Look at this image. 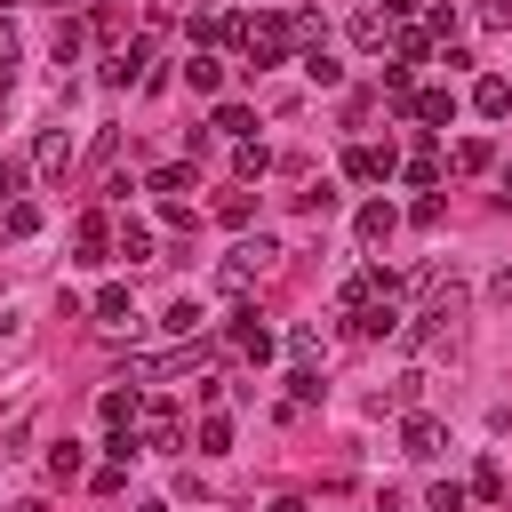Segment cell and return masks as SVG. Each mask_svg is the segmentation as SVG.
<instances>
[{"mask_svg":"<svg viewBox=\"0 0 512 512\" xmlns=\"http://www.w3.org/2000/svg\"><path fill=\"white\" fill-rule=\"evenodd\" d=\"M272 256H280V248H272V240H240V248H232V256H224V288H248V280H256V272H264V264H272Z\"/></svg>","mask_w":512,"mask_h":512,"instance_id":"cell-1","label":"cell"},{"mask_svg":"<svg viewBox=\"0 0 512 512\" xmlns=\"http://www.w3.org/2000/svg\"><path fill=\"white\" fill-rule=\"evenodd\" d=\"M440 440H448V432H440V416L408 408V424H400V448H408V456H440Z\"/></svg>","mask_w":512,"mask_h":512,"instance_id":"cell-2","label":"cell"},{"mask_svg":"<svg viewBox=\"0 0 512 512\" xmlns=\"http://www.w3.org/2000/svg\"><path fill=\"white\" fill-rule=\"evenodd\" d=\"M344 176H352V184H384V176H392V152H376V144H352V152H344Z\"/></svg>","mask_w":512,"mask_h":512,"instance_id":"cell-3","label":"cell"},{"mask_svg":"<svg viewBox=\"0 0 512 512\" xmlns=\"http://www.w3.org/2000/svg\"><path fill=\"white\" fill-rule=\"evenodd\" d=\"M472 112H480V120H504V112H512V80H496V72L472 80Z\"/></svg>","mask_w":512,"mask_h":512,"instance_id":"cell-4","label":"cell"},{"mask_svg":"<svg viewBox=\"0 0 512 512\" xmlns=\"http://www.w3.org/2000/svg\"><path fill=\"white\" fill-rule=\"evenodd\" d=\"M408 112H416L424 128H448V120H456V96H448V88H424V96H408Z\"/></svg>","mask_w":512,"mask_h":512,"instance_id":"cell-5","label":"cell"},{"mask_svg":"<svg viewBox=\"0 0 512 512\" xmlns=\"http://www.w3.org/2000/svg\"><path fill=\"white\" fill-rule=\"evenodd\" d=\"M392 224H400V216H392V200H368V208L352 216V232H360L368 248H376V240H392Z\"/></svg>","mask_w":512,"mask_h":512,"instance_id":"cell-6","label":"cell"},{"mask_svg":"<svg viewBox=\"0 0 512 512\" xmlns=\"http://www.w3.org/2000/svg\"><path fill=\"white\" fill-rule=\"evenodd\" d=\"M392 328H400L392 296H376V304H360V312H352V336H392Z\"/></svg>","mask_w":512,"mask_h":512,"instance_id":"cell-7","label":"cell"},{"mask_svg":"<svg viewBox=\"0 0 512 512\" xmlns=\"http://www.w3.org/2000/svg\"><path fill=\"white\" fill-rule=\"evenodd\" d=\"M96 320H104V328H128V320H136V312H128V288H120V280H112V288H96Z\"/></svg>","mask_w":512,"mask_h":512,"instance_id":"cell-8","label":"cell"},{"mask_svg":"<svg viewBox=\"0 0 512 512\" xmlns=\"http://www.w3.org/2000/svg\"><path fill=\"white\" fill-rule=\"evenodd\" d=\"M184 80H192V96H216V88H224V64H216V56H192Z\"/></svg>","mask_w":512,"mask_h":512,"instance_id":"cell-9","label":"cell"},{"mask_svg":"<svg viewBox=\"0 0 512 512\" xmlns=\"http://www.w3.org/2000/svg\"><path fill=\"white\" fill-rule=\"evenodd\" d=\"M208 128H216V136H240V144H248L256 112H248V104H216V120H208Z\"/></svg>","mask_w":512,"mask_h":512,"instance_id":"cell-10","label":"cell"},{"mask_svg":"<svg viewBox=\"0 0 512 512\" xmlns=\"http://www.w3.org/2000/svg\"><path fill=\"white\" fill-rule=\"evenodd\" d=\"M304 72H312V80H320V88H336V80H344V64H336V56H328V48H304Z\"/></svg>","mask_w":512,"mask_h":512,"instance_id":"cell-11","label":"cell"},{"mask_svg":"<svg viewBox=\"0 0 512 512\" xmlns=\"http://www.w3.org/2000/svg\"><path fill=\"white\" fill-rule=\"evenodd\" d=\"M0 224H8L16 240H32V232H40V208H32V200H8V216H0Z\"/></svg>","mask_w":512,"mask_h":512,"instance_id":"cell-12","label":"cell"},{"mask_svg":"<svg viewBox=\"0 0 512 512\" xmlns=\"http://www.w3.org/2000/svg\"><path fill=\"white\" fill-rule=\"evenodd\" d=\"M96 408H104V424H112V432H120V424H128V416H136V392H120V384H112V392H104V400H96Z\"/></svg>","mask_w":512,"mask_h":512,"instance_id":"cell-13","label":"cell"},{"mask_svg":"<svg viewBox=\"0 0 512 512\" xmlns=\"http://www.w3.org/2000/svg\"><path fill=\"white\" fill-rule=\"evenodd\" d=\"M48 472H56V480H80V440H56V448H48Z\"/></svg>","mask_w":512,"mask_h":512,"instance_id":"cell-14","label":"cell"},{"mask_svg":"<svg viewBox=\"0 0 512 512\" xmlns=\"http://www.w3.org/2000/svg\"><path fill=\"white\" fill-rule=\"evenodd\" d=\"M40 168H72V136H64V128L40 136Z\"/></svg>","mask_w":512,"mask_h":512,"instance_id":"cell-15","label":"cell"},{"mask_svg":"<svg viewBox=\"0 0 512 512\" xmlns=\"http://www.w3.org/2000/svg\"><path fill=\"white\" fill-rule=\"evenodd\" d=\"M232 168H240V176H248V184H256V176H264V168H272V152H264V144H240V152H232Z\"/></svg>","mask_w":512,"mask_h":512,"instance_id":"cell-16","label":"cell"},{"mask_svg":"<svg viewBox=\"0 0 512 512\" xmlns=\"http://www.w3.org/2000/svg\"><path fill=\"white\" fill-rule=\"evenodd\" d=\"M120 256H128V264H152V232L128 224V232H120Z\"/></svg>","mask_w":512,"mask_h":512,"instance_id":"cell-17","label":"cell"},{"mask_svg":"<svg viewBox=\"0 0 512 512\" xmlns=\"http://www.w3.org/2000/svg\"><path fill=\"white\" fill-rule=\"evenodd\" d=\"M200 448L224 456V448H232V424H224V416H200Z\"/></svg>","mask_w":512,"mask_h":512,"instance_id":"cell-18","label":"cell"},{"mask_svg":"<svg viewBox=\"0 0 512 512\" xmlns=\"http://www.w3.org/2000/svg\"><path fill=\"white\" fill-rule=\"evenodd\" d=\"M352 40H360V48H384V16H376V8H368V16H352Z\"/></svg>","mask_w":512,"mask_h":512,"instance_id":"cell-19","label":"cell"},{"mask_svg":"<svg viewBox=\"0 0 512 512\" xmlns=\"http://www.w3.org/2000/svg\"><path fill=\"white\" fill-rule=\"evenodd\" d=\"M424 48H432V32H424V24H400V64H416Z\"/></svg>","mask_w":512,"mask_h":512,"instance_id":"cell-20","label":"cell"},{"mask_svg":"<svg viewBox=\"0 0 512 512\" xmlns=\"http://www.w3.org/2000/svg\"><path fill=\"white\" fill-rule=\"evenodd\" d=\"M80 256H88V264L104 256V216H80Z\"/></svg>","mask_w":512,"mask_h":512,"instance_id":"cell-21","label":"cell"},{"mask_svg":"<svg viewBox=\"0 0 512 512\" xmlns=\"http://www.w3.org/2000/svg\"><path fill=\"white\" fill-rule=\"evenodd\" d=\"M168 328H176V336H192V328H200V304H192V296H176V304H168Z\"/></svg>","mask_w":512,"mask_h":512,"instance_id":"cell-22","label":"cell"},{"mask_svg":"<svg viewBox=\"0 0 512 512\" xmlns=\"http://www.w3.org/2000/svg\"><path fill=\"white\" fill-rule=\"evenodd\" d=\"M472 496H488V504H496V496H504V464H480V472H472Z\"/></svg>","mask_w":512,"mask_h":512,"instance_id":"cell-23","label":"cell"},{"mask_svg":"<svg viewBox=\"0 0 512 512\" xmlns=\"http://www.w3.org/2000/svg\"><path fill=\"white\" fill-rule=\"evenodd\" d=\"M424 504H432V512H464V504H472V496H464V488H456V480H440V488H432V496H424Z\"/></svg>","mask_w":512,"mask_h":512,"instance_id":"cell-24","label":"cell"},{"mask_svg":"<svg viewBox=\"0 0 512 512\" xmlns=\"http://www.w3.org/2000/svg\"><path fill=\"white\" fill-rule=\"evenodd\" d=\"M408 80H416L408 64H384V96H392V104H408Z\"/></svg>","mask_w":512,"mask_h":512,"instance_id":"cell-25","label":"cell"},{"mask_svg":"<svg viewBox=\"0 0 512 512\" xmlns=\"http://www.w3.org/2000/svg\"><path fill=\"white\" fill-rule=\"evenodd\" d=\"M456 168H464V176H472V168H488V144H480V136H464V144H456Z\"/></svg>","mask_w":512,"mask_h":512,"instance_id":"cell-26","label":"cell"},{"mask_svg":"<svg viewBox=\"0 0 512 512\" xmlns=\"http://www.w3.org/2000/svg\"><path fill=\"white\" fill-rule=\"evenodd\" d=\"M400 176H408V184H416V192H432V184H440V168H432V160H424V152H416V160H408V168H400Z\"/></svg>","mask_w":512,"mask_h":512,"instance_id":"cell-27","label":"cell"},{"mask_svg":"<svg viewBox=\"0 0 512 512\" xmlns=\"http://www.w3.org/2000/svg\"><path fill=\"white\" fill-rule=\"evenodd\" d=\"M184 184H192V168H184V160H176V168H152V192H184Z\"/></svg>","mask_w":512,"mask_h":512,"instance_id":"cell-28","label":"cell"},{"mask_svg":"<svg viewBox=\"0 0 512 512\" xmlns=\"http://www.w3.org/2000/svg\"><path fill=\"white\" fill-rule=\"evenodd\" d=\"M24 192V160H0V200H16Z\"/></svg>","mask_w":512,"mask_h":512,"instance_id":"cell-29","label":"cell"},{"mask_svg":"<svg viewBox=\"0 0 512 512\" xmlns=\"http://www.w3.org/2000/svg\"><path fill=\"white\" fill-rule=\"evenodd\" d=\"M488 304H512V264H504V272H488Z\"/></svg>","mask_w":512,"mask_h":512,"instance_id":"cell-30","label":"cell"},{"mask_svg":"<svg viewBox=\"0 0 512 512\" xmlns=\"http://www.w3.org/2000/svg\"><path fill=\"white\" fill-rule=\"evenodd\" d=\"M384 16H416V0H384Z\"/></svg>","mask_w":512,"mask_h":512,"instance_id":"cell-31","label":"cell"},{"mask_svg":"<svg viewBox=\"0 0 512 512\" xmlns=\"http://www.w3.org/2000/svg\"><path fill=\"white\" fill-rule=\"evenodd\" d=\"M504 200H512V160H504Z\"/></svg>","mask_w":512,"mask_h":512,"instance_id":"cell-32","label":"cell"},{"mask_svg":"<svg viewBox=\"0 0 512 512\" xmlns=\"http://www.w3.org/2000/svg\"><path fill=\"white\" fill-rule=\"evenodd\" d=\"M144 512H160V504H144Z\"/></svg>","mask_w":512,"mask_h":512,"instance_id":"cell-33","label":"cell"}]
</instances>
